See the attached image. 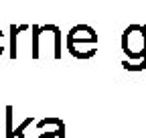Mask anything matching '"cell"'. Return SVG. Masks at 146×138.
I'll return each instance as SVG.
<instances>
[{"label": "cell", "mask_w": 146, "mask_h": 138, "mask_svg": "<svg viewBox=\"0 0 146 138\" xmlns=\"http://www.w3.org/2000/svg\"><path fill=\"white\" fill-rule=\"evenodd\" d=\"M65 45H67V51L77 59H91L98 53L96 43H65Z\"/></svg>", "instance_id": "cell-3"}, {"label": "cell", "mask_w": 146, "mask_h": 138, "mask_svg": "<svg viewBox=\"0 0 146 138\" xmlns=\"http://www.w3.org/2000/svg\"><path fill=\"white\" fill-rule=\"evenodd\" d=\"M4 37H6V33H2V29H0V55L4 53Z\"/></svg>", "instance_id": "cell-8"}, {"label": "cell", "mask_w": 146, "mask_h": 138, "mask_svg": "<svg viewBox=\"0 0 146 138\" xmlns=\"http://www.w3.org/2000/svg\"><path fill=\"white\" fill-rule=\"evenodd\" d=\"M29 29H31L29 25H21V27L10 25V59H16V34L21 31H29Z\"/></svg>", "instance_id": "cell-4"}, {"label": "cell", "mask_w": 146, "mask_h": 138, "mask_svg": "<svg viewBox=\"0 0 146 138\" xmlns=\"http://www.w3.org/2000/svg\"><path fill=\"white\" fill-rule=\"evenodd\" d=\"M31 124H33V118H27L25 122H23L21 126H18V128L14 130V136H16V138H25V130H27Z\"/></svg>", "instance_id": "cell-7"}, {"label": "cell", "mask_w": 146, "mask_h": 138, "mask_svg": "<svg viewBox=\"0 0 146 138\" xmlns=\"http://www.w3.org/2000/svg\"><path fill=\"white\" fill-rule=\"evenodd\" d=\"M122 51L130 61L146 57V25H130L122 33Z\"/></svg>", "instance_id": "cell-1"}, {"label": "cell", "mask_w": 146, "mask_h": 138, "mask_svg": "<svg viewBox=\"0 0 146 138\" xmlns=\"http://www.w3.org/2000/svg\"><path fill=\"white\" fill-rule=\"evenodd\" d=\"M122 65H124V69H128V71H142V69H146V57H142L138 63L124 59V61H122Z\"/></svg>", "instance_id": "cell-5"}, {"label": "cell", "mask_w": 146, "mask_h": 138, "mask_svg": "<svg viewBox=\"0 0 146 138\" xmlns=\"http://www.w3.org/2000/svg\"><path fill=\"white\" fill-rule=\"evenodd\" d=\"M14 132H12V108L8 106L6 108V138H12Z\"/></svg>", "instance_id": "cell-6"}, {"label": "cell", "mask_w": 146, "mask_h": 138, "mask_svg": "<svg viewBox=\"0 0 146 138\" xmlns=\"http://www.w3.org/2000/svg\"><path fill=\"white\" fill-rule=\"evenodd\" d=\"M65 43H96L98 45V33L89 25H75L65 34Z\"/></svg>", "instance_id": "cell-2"}]
</instances>
